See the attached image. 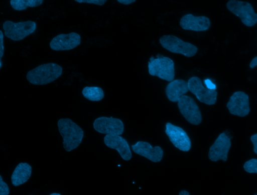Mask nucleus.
Returning a JSON list of instances; mask_svg holds the SVG:
<instances>
[{
  "label": "nucleus",
  "mask_w": 257,
  "mask_h": 195,
  "mask_svg": "<svg viewBox=\"0 0 257 195\" xmlns=\"http://www.w3.org/2000/svg\"><path fill=\"white\" fill-rule=\"evenodd\" d=\"M81 43L80 36L74 32L61 34L52 38L50 46L54 50H66L74 48Z\"/></svg>",
  "instance_id": "ddd939ff"
},
{
  "label": "nucleus",
  "mask_w": 257,
  "mask_h": 195,
  "mask_svg": "<svg viewBox=\"0 0 257 195\" xmlns=\"http://www.w3.org/2000/svg\"><path fill=\"white\" fill-rule=\"evenodd\" d=\"M180 25L183 29L185 30L200 32L206 30L209 28L210 21L206 16H195L189 14L181 18Z\"/></svg>",
  "instance_id": "4468645a"
},
{
  "label": "nucleus",
  "mask_w": 257,
  "mask_h": 195,
  "mask_svg": "<svg viewBox=\"0 0 257 195\" xmlns=\"http://www.w3.org/2000/svg\"><path fill=\"white\" fill-rule=\"evenodd\" d=\"M57 126L63 138V146L65 150L70 152L77 148L84 136L83 130L68 118L60 119Z\"/></svg>",
  "instance_id": "f257e3e1"
},
{
  "label": "nucleus",
  "mask_w": 257,
  "mask_h": 195,
  "mask_svg": "<svg viewBox=\"0 0 257 195\" xmlns=\"http://www.w3.org/2000/svg\"><path fill=\"white\" fill-rule=\"evenodd\" d=\"M61 194H58V193H55V192H54V193H52V194H51L50 195H60Z\"/></svg>",
  "instance_id": "c756f323"
},
{
  "label": "nucleus",
  "mask_w": 257,
  "mask_h": 195,
  "mask_svg": "<svg viewBox=\"0 0 257 195\" xmlns=\"http://www.w3.org/2000/svg\"><path fill=\"white\" fill-rule=\"evenodd\" d=\"M187 82L189 90L194 94L200 102L208 105H212L216 103L217 92L215 90L205 88L200 78L193 76L190 78Z\"/></svg>",
  "instance_id": "0eeeda50"
},
{
  "label": "nucleus",
  "mask_w": 257,
  "mask_h": 195,
  "mask_svg": "<svg viewBox=\"0 0 257 195\" xmlns=\"http://www.w3.org/2000/svg\"><path fill=\"white\" fill-rule=\"evenodd\" d=\"M10 190L8 184L3 180L2 177L0 176V194L8 195Z\"/></svg>",
  "instance_id": "4be33fe9"
},
{
  "label": "nucleus",
  "mask_w": 257,
  "mask_h": 195,
  "mask_svg": "<svg viewBox=\"0 0 257 195\" xmlns=\"http://www.w3.org/2000/svg\"><path fill=\"white\" fill-rule=\"evenodd\" d=\"M79 3L93 4L98 6L103 5L107 0H74Z\"/></svg>",
  "instance_id": "5701e85b"
},
{
  "label": "nucleus",
  "mask_w": 257,
  "mask_h": 195,
  "mask_svg": "<svg viewBox=\"0 0 257 195\" xmlns=\"http://www.w3.org/2000/svg\"><path fill=\"white\" fill-rule=\"evenodd\" d=\"M93 126L96 131L106 134L120 135L123 133L124 129L122 122L112 116L98 118L95 120Z\"/></svg>",
  "instance_id": "9b49d317"
},
{
  "label": "nucleus",
  "mask_w": 257,
  "mask_h": 195,
  "mask_svg": "<svg viewBox=\"0 0 257 195\" xmlns=\"http://www.w3.org/2000/svg\"><path fill=\"white\" fill-rule=\"evenodd\" d=\"M257 66V56L252 58L249 64V67L251 68Z\"/></svg>",
  "instance_id": "bb28decb"
},
{
  "label": "nucleus",
  "mask_w": 257,
  "mask_h": 195,
  "mask_svg": "<svg viewBox=\"0 0 257 195\" xmlns=\"http://www.w3.org/2000/svg\"><path fill=\"white\" fill-rule=\"evenodd\" d=\"M62 74V67L57 64H42L28 72V81L35 85L49 84L58 78Z\"/></svg>",
  "instance_id": "f03ea898"
},
{
  "label": "nucleus",
  "mask_w": 257,
  "mask_h": 195,
  "mask_svg": "<svg viewBox=\"0 0 257 195\" xmlns=\"http://www.w3.org/2000/svg\"><path fill=\"white\" fill-rule=\"evenodd\" d=\"M254 194L257 195V194Z\"/></svg>",
  "instance_id": "7c9ffc66"
},
{
  "label": "nucleus",
  "mask_w": 257,
  "mask_h": 195,
  "mask_svg": "<svg viewBox=\"0 0 257 195\" xmlns=\"http://www.w3.org/2000/svg\"><path fill=\"white\" fill-rule=\"evenodd\" d=\"M133 151L153 162H160L163 156L162 148L158 146L152 147L148 142L139 141L132 146Z\"/></svg>",
  "instance_id": "dca6fc26"
},
{
  "label": "nucleus",
  "mask_w": 257,
  "mask_h": 195,
  "mask_svg": "<svg viewBox=\"0 0 257 195\" xmlns=\"http://www.w3.org/2000/svg\"><path fill=\"white\" fill-rule=\"evenodd\" d=\"M188 90V82L183 80H175L167 86L166 94L170 101L176 102Z\"/></svg>",
  "instance_id": "f3484780"
},
{
  "label": "nucleus",
  "mask_w": 257,
  "mask_h": 195,
  "mask_svg": "<svg viewBox=\"0 0 257 195\" xmlns=\"http://www.w3.org/2000/svg\"><path fill=\"white\" fill-rule=\"evenodd\" d=\"M6 36L14 41H19L33 33L36 30V23L32 20L14 22L6 20L3 23Z\"/></svg>",
  "instance_id": "20e7f679"
},
{
  "label": "nucleus",
  "mask_w": 257,
  "mask_h": 195,
  "mask_svg": "<svg viewBox=\"0 0 257 195\" xmlns=\"http://www.w3.org/2000/svg\"><path fill=\"white\" fill-rule=\"evenodd\" d=\"M230 146V138L225 132L221 133L209 148V158L213 162H226Z\"/></svg>",
  "instance_id": "1a4fd4ad"
},
{
  "label": "nucleus",
  "mask_w": 257,
  "mask_h": 195,
  "mask_svg": "<svg viewBox=\"0 0 257 195\" xmlns=\"http://www.w3.org/2000/svg\"><path fill=\"white\" fill-rule=\"evenodd\" d=\"M161 46L167 50L175 54L192 57L197 52V48L194 44L186 42L173 35H165L159 39Z\"/></svg>",
  "instance_id": "39448f33"
},
{
  "label": "nucleus",
  "mask_w": 257,
  "mask_h": 195,
  "mask_svg": "<svg viewBox=\"0 0 257 195\" xmlns=\"http://www.w3.org/2000/svg\"><path fill=\"white\" fill-rule=\"evenodd\" d=\"M179 110L185 119L190 124L198 125L202 120L200 110L191 97L183 95L178 101Z\"/></svg>",
  "instance_id": "6e6552de"
},
{
  "label": "nucleus",
  "mask_w": 257,
  "mask_h": 195,
  "mask_svg": "<svg viewBox=\"0 0 257 195\" xmlns=\"http://www.w3.org/2000/svg\"><path fill=\"white\" fill-rule=\"evenodd\" d=\"M226 7L230 12L239 17L246 26H252L257 22V13L254 12L250 3L238 0H229Z\"/></svg>",
  "instance_id": "423d86ee"
},
{
  "label": "nucleus",
  "mask_w": 257,
  "mask_h": 195,
  "mask_svg": "<svg viewBox=\"0 0 257 195\" xmlns=\"http://www.w3.org/2000/svg\"><path fill=\"white\" fill-rule=\"evenodd\" d=\"M243 168L247 172L257 174V159L252 158L246 162Z\"/></svg>",
  "instance_id": "412c9836"
},
{
  "label": "nucleus",
  "mask_w": 257,
  "mask_h": 195,
  "mask_svg": "<svg viewBox=\"0 0 257 195\" xmlns=\"http://www.w3.org/2000/svg\"><path fill=\"white\" fill-rule=\"evenodd\" d=\"M105 144L110 148L116 150L121 157L125 160L132 158V152L126 140L117 134H106L104 138Z\"/></svg>",
  "instance_id": "2eb2a0df"
},
{
  "label": "nucleus",
  "mask_w": 257,
  "mask_h": 195,
  "mask_svg": "<svg viewBox=\"0 0 257 195\" xmlns=\"http://www.w3.org/2000/svg\"><path fill=\"white\" fill-rule=\"evenodd\" d=\"M32 173L31 166L26 162L19 164L14 170L11 180L14 186H19L26 182L30 178Z\"/></svg>",
  "instance_id": "a211bd4d"
},
{
  "label": "nucleus",
  "mask_w": 257,
  "mask_h": 195,
  "mask_svg": "<svg viewBox=\"0 0 257 195\" xmlns=\"http://www.w3.org/2000/svg\"><path fill=\"white\" fill-rule=\"evenodd\" d=\"M179 195H189V193L186 190H181L179 194Z\"/></svg>",
  "instance_id": "c85d7f7f"
},
{
  "label": "nucleus",
  "mask_w": 257,
  "mask_h": 195,
  "mask_svg": "<svg viewBox=\"0 0 257 195\" xmlns=\"http://www.w3.org/2000/svg\"><path fill=\"white\" fill-rule=\"evenodd\" d=\"M82 93L84 98L91 101H99L104 96L102 89L97 86H85Z\"/></svg>",
  "instance_id": "6ab92c4d"
},
{
  "label": "nucleus",
  "mask_w": 257,
  "mask_h": 195,
  "mask_svg": "<svg viewBox=\"0 0 257 195\" xmlns=\"http://www.w3.org/2000/svg\"><path fill=\"white\" fill-rule=\"evenodd\" d=\"M226 106L232 114L240 117L247 116L250 112L248 95L241 91L234 92L230 96Z\"/></svg>",
  "instance_id": "9d476101"
},
{
  "label": "nucleus",
  "mask_w": 257,
  "mask_h": 195,
  "mask_svg": "<svg viewBox=\"0 0 257 195\" xmlns=\"http://www.w3.org/2000/svg\"><path fill=\"white\" fill-rule=\"evenodd\" d=\"M119 2L124 4H128L132 2H134L136 1V0H117Z\"/></svg>",
  "instance_id": "cd10ccee"
},
{
  "label": "nucleus",
  "mask_w": 257,
  "mask_h": 195,
  "mask_svg": "<svg viewBox=\"0 0 257 195\" xmlns=\"http://www.w3.org/2000/svg\"><path fill=\"white\" fill-rule=\"evenodd\" d=\"M250 140L253 146V152L257 154V133L251 136Z\"/></svg>",
  "instance_id": "393cba45"
},
{
  "label": "nucleus",
  "mask_w": 257,
  "mask_h": 195,
  "mask_svg": "<svg viewBox=\"0 0 257 195\" xmlns=\"http://www.w3.org/2000/svg\"><path fill=\"white\" fill-rule=\"evenodd\" d=\"M165 132L173 145L180 150L187 152L190 149V140L182 128L168 122L166 124Z\"/></svg>",
  "instance_id": "f8f14e48"
},
{
  "label": "nucleus",
  "mask_w": 257,
  "mask_h": 195,
  "mask_svg": "<svg viewBox=\"0 0 257 195\" xmlns=\"http://www.w3.org/2000/svg\"><path fill=\"white\" fill-rule=\"evenodd\" d=\"M157 58L152 56L148 62V71L150 75L171 82L175 77L174 63L167 56L158 54Z\"/></svg>",
  "instance_id": "7ed1b4c3"
},
{
  "label": "nucleus",
  "mask_w": 257,
  "mask_h": 195,
  "mask_svg": "<svg viewBox=\"0 0 257 195\" xmlns=\"http://www.w3.org/2000/svg\"><path fill=\"white\" fill-rule=\"evenodd\" d=\"M43 0H11L10 4L13 9L23 10L28 7H37L43 3Z\"/></svg>",
  "instance_id": "aec40b11"
},
{
  "label": "nucleus",
  "mask_w": 257,
  "mask_h": 195,
  "mask_svg": "<svg viewBox=\"0 0 257 195\" xmlns=\"http://www.w3.org/2000/svg\"><path fill=\"white\" fill-rule=\"evenodd\" d=\"M204 83L207 88L215 90L216 86L209 79L204 80Z\"/></svg>",
  "instance_id": "a878e982"
},
{
  "label": "nucleus",
  "mask_w": 257,
  "mask_h": 195,
  "mask_svg": "<svg viewBox=\"0 0 257 195\" xmlns=\"http://www.w3.org/2000/svg\"><path fill=\"white\" fill-rule=\"evenodd\" d=\"M1 32V42H0V59L1 60L4 53V34L2 30Z\"/></svg>",
  "instance_id": "b1692460"
}]
</instances>
